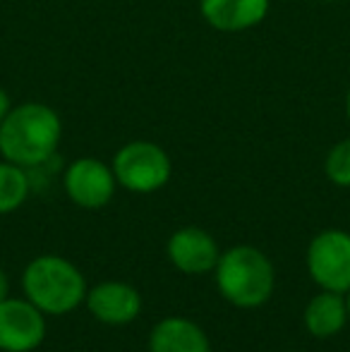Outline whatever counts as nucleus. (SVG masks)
Masks as SVG:
<instances>
[{"label":"nucleus","mask_w":350,"mask_h":352,"mask_svg":"<svg viewBox=\"0 0 350 352\" xmlns=\"http://www.w3.org/2000/svg\"><path fill=\"white\" fill-rule=\"evenodd\" d=\"M63 120L51 106L27 101L14 106L0 122V153L5 161L34 168L56 156Z\"/></svg>","instance_id":"f257e3e1"},{"label":"nucleus","mask_w":350,"mask_h":352,"mask_svg":"<svg viewBox=\"0 0 350 352\" xmlns=\"http://www.w3.org/2000/svg\"><path fill=\"white\" fill-rule=\"evenodd\" d=\"M27 300L43 314H67L87 300V280L72 261L63 256H36L22 278Z\"/></svg>","instance_id":"f03ea898"},{"label":"nucleus","mask_w":350,"mask_h":352,"mask_svg":"<svg viewBox=\"0 0 350 352\" xmlns=\"http://www.w3.org/2000/svg\"><path fill=\"white\" fill-rule=\"evenodd\" d=\"M216 285L230 305L254 309L274 292V266L254 247H233L216 264Z\"/></svg>","instance_id":"7ed1b4c3"},{"label":"nucleus","mask_w":350,"mask_h":352,"mask_svg":"<svg viewBox=\"0 0 350 352\" xmlns=\"http://www.w3.org/2000/svg\"><path fill=\"white\" fill-rule=\"evenodd\" d=\"M113 175L118 185L135 195H151L171 180V156L154 142L135 140L113 156Z\"/></svg>","instance_id":"20e7f679"},{"label":"nucleus","mask_w":350,"mask_h":352,"mask_svg":"<svg viewBox=\"0 0 350 352\" xmlns=\"http://www.w3.org/2000/svg\"><path fill=\"white\" fill-rule=\"evenodd\" d=\"M309 276L322 290H350V235L343 230H324L307 250Z\"/></svg>","instance_id":"39448f33"},{"label":"nucleus","mask_w":350,"mask_h":352,"mask_svg":"<svg viewBox=\"0 0 350 352\" xmlns=\"http://www.w3.org/2000/svg\"><path fill=\"white\" fill-rule=\"evenodd\" d=\"M65 192L77 206L82 209H103L116 195V175L113 168H108L103 161L91 156L77 158L67 166L63 177Z\"/></svg>","instance_id":"423d86ee"},{"label":"nucleus","mask_w":350,"mask_h":352,"mask_svg":"<svg viewBox=\"0 0 350 352\" xmlns=\"http://www.w3.org/2000/svg\"><path fill=\"white\" fill-rule=\"evenodd\" d=\"M46 338L43 311L29 300L0 302V350L32 352Z\"/></svg>","instance_id":"0eeeda50"},{"label":"nucleus","mask_w":350,"mask_h":352,"mask_svg":"<svg viewBox=\"0 0 350 352\" xmlns=\"http://www.w3.org/2000/svg\"><path fill=\"white\" fill-rule=\"evenodd\" d=\"M168 259L182 274H206L214 271L219 264V245L201 228H182L171 235L168 240Z\"/></svg>","instance_id":"6e6552de"},{"label":"nucleus","mask_w":350,"mask_h":352,"mask_svg":"<svg viewBox=\"0 0 350 352\" xmlns=\"http://www.w3.org/2000/svg\"><path fill=\"white\" fill-rule=\"evenodd\" d=\"M87 307L101 324L125 326L142 311V297L127 283L108 280L87 292Z\"/></svg>","instance_id":"1a4fd4ad"},{"label":"nucleus","mask_w":350,"mask_h":352,"mask_svg":"<svg viewBox=\"0 0 350 352\" xmlns=\"http://www.w3.org/2000/svg\"><path fill=\"white\" fill-rule=\"evenodd\" d=\"M271 0H199V12L211 29L238 34L257 27L269 14Z\"/></svg>","instance_id":"9d476101"},{"label":"nucleus","mask_w":350,"mask_h":352,"mask_svg":"<svg viewBox=\"0 0 350 352\" xmlns=\"http://www.w3.org/2000/svg\"><path fill=\"white\" fill-rule=\"evenodd\" d=\"M149 352H211V345L195 321L168 316L151 331Z\"/></svg>","instance_id":"9b49d317"},{"label":"nucleus","mask_w":350,"mask_h":352,"mask_svg":"<svg viewBox=\"0 0 350 352\" xmlns=\"http://www.w3.org/2000/svg\"><path fill=\"white\" fill-rule=\"evenodd\" d=\"M348 321V302L341 292L324 290L312 297L305 309V326L314 338H331L346 326Z\"/></svg>","instance_id":"f8f14e48"},{"label":"nucleus","mask_w":350,"mask_h":352,"mask_svg":"<svg viewBox=\"0 0 350 352\" xmlns=\"http://www.w3.org/2000/svg\"><path fill=\"white\" fill-rule=\"evenodd\" d=\"M29 195H32V180L27 168L10 161L0 163V216L17 211Z\"/></svg>","instance_id":"ddd939ff"},{"label":"nucleus","mask_w":350,"mask_h":352,"mask_svg":"<svg viewBox=\"0 0 350 352\" xmlns=\"http://www.w3.org/2000/svg\"><path fill=\"white\" fill-rule=\"evenodd\" d=\"M324 173L338 187H350V140L333 144L324 161Z\"/></svg>","instance_id":"4468645a"},{"label":"nucleus","mask_w":350,"mask_h":352,"mask_svg":"<svg viewBox=\"0 0 350 352\" xmlns=\"http://www.w3.org/2000/svg\"><path fill=\"white\" fill-rule=\"evenodd\" d=\"M10 111H12V101H10V94L5 91L3 87H0V122H3V118L8 116Z\"/></svg>","instance_id":"2eb2a0df"},{"label":"nucleus","mask_w":350,"mask_h":352,"mask_svg":"<svg viewBox=\"0 0 350 352\" xmlns=\"http://www.w3.org/2000/svg\"><path fill=\"white\" fill-rule=\"evenodd\" d=\"M8 292H10L8 276H5V271L0 269V302H3V300H8Z\"/></svg>","instance_id":"dca6fc26"},{"label":"nucleus","mask_w":350,"mask_h":352,"mask_svg":"<svg viewBox=\"0 0 350 352\" xmlns=\"http://www.w3.org/2000/svg\"><path fill=\"white\" fill-rule=\"evenodd\" d=\"M346 118H348V125H350V87H348V94H346Z\"/></svg>","instance_id":"f3484780"},{"label":"nucleus","mask_w":350,"mask_h":352,"mask_svg":"<svg viewBox=\"0 0 350 352\" xmlns=\"http://www.w3.org/2000/svg\"><path fill=\"white\" fill-rule=\"evenodd\" d=\"M348 316H350V290H348Z\"/></svg>","instance_id":"a211bd4d"},{"label":"nucleus","mask_w":350,"mask_h":352,"mask_svg":"<svg viewBox=\"0 0 350 352\" xmlns=\"http://www.w3.org/2000/svg\"><path fill=\"white\" fill-rule=\"evenodd\" d=\"M324 3H333V0H324Z\"/></svg>","instance_id":"6ab92c4d"}]
</instances>
